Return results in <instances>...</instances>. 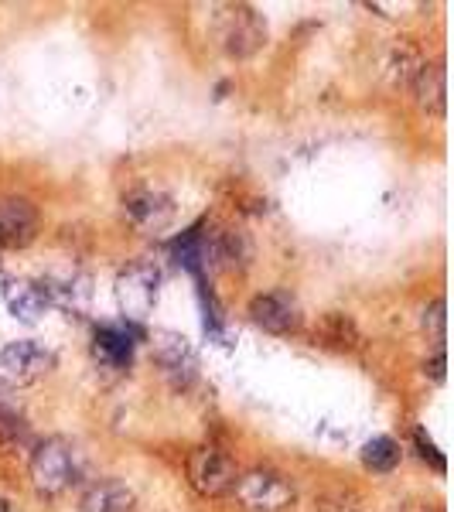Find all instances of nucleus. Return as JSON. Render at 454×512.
Instances as JSON below:
<instances>
[{
	"label": "nucleus",
	"instance_id": "nucleus-1",
	"mask_svg": "<svg viewBox=\"0 0 454 512\" xmlns=\"http://www.w3.org/2000/svg\"><path fill=\"white\" fill-rule=\"evenodd\" d=\"M79 475H82L79 451L65 437H48L31 454V485L41 495H48V499L69 492L79 482Z\"/></svg>",
	"mask_w": 454,
	"mask_h": 512
},
{
	"label": "nucleus",
	"instance_id": "nucleus-2",
	"mask_svg": "<svg viewBox=\"0 0 454 512\" xmlns=\"http://www.w3.org/2000/svg\"><path fill=\"white\" fill-rule=\"evenodd\" d=\"M55 369V352L41 342H11L0 349V386L7 390H24V386L41 383Z\"/></svg>",
	"mask_w": 454,
	"mask_h": 512
},
{
	"label": "nucleus",
	"instance_id": "nucleus-3",
	"mask_svg": "<svg viewBox=\"0 0 454 512\" xmlns=\"http://www.w3.org/2000/svg\"><path fill=\"white\" fill-rule=\"evenodd\" d=\"M161 270L151 260H134L117 277V304L127 321H144L158 304Z\"/></svg>",
	"mask_w": 454,
	"mask_h": 512
},
{
	"label": "nucleus",
	"instance_id": "nucleus-4",
	"mask_svg": "<svg viewBox=\"0 0 454 512\" xmlns=\"http://www.w3.org/2000/svg\"><path fill=\"white\" fill-rule=\"evenodd\" d=\"M188 485L205 499H222L236 489V461L219 448H195L185 461Z\"/></svg>",
	"mask_w": 454,
	"mask_h": 512
},
{
	"label": "nucleus",
	"instance_id": "nucleus-5",
	"mask_svg": "<svg viewBox=\"0 0 454 512\" xmlns=\"http://www.w3.org/2000/svg\"><path fill=\"white\" fill-rule=\"evenodd\" d=\"M233 495L246 512H284L294 502L291 482L270 468H253V472L239 475Z\"/></svg>",
	"mask_w": 454,
	"mask_h": 512
},
{
	"label": "nucleus",
	"instance_id": "nucleus-6",
	"mask_svg": "<svg viewBox=\"0 0 454 512\" xmlns=\"http://www.w3.org/2000/svg\"><path fill=\"white\" fill-rule=\"evenodd\" d=\"M219 41L222 48H226L229 55H236V59H246V55H253L257 48L267 41V24L253 7H222L219 14Z\"/></svg>",
	"mask_w": 454,
	"mask_h": 512
},
{
	"label": "nucleus",
	"instance_id": "nucleus-7",
	"mask_svg": "<svg viewBox=\"0 0 454 512\" xmlns=\"http://www.w3.org/2000/svg\"><path fill=\"white\" fill-rule=\"evenodd\" d=\"M151 349H154V362L161 366L164 379H168L175 390H188L192 379L198 376V362H195V352H192V345H188V338L175 332H158Z\"/></svg>",
	"mask_w": 454,
	"mask_h": 512
},
{
	"label": "nucleus",
	"instance_id": "nucleus-8",
	"mask_svg": "<svg viewBox=\"0 0 454 512\" xmlns=\"http://www.w3.org/2000/svg\"><path fill=\"white\" fill-rule=\"evenodd\" d=\"M123 212L144 233H158L175 219V202L171 195H164L161 188H134V192L123 195Z\"/></svg>",
	"mask_w": 454,
	"mask_h": 512
},
{
	"label": "nucleus",
	"instance_id": "nucleus-9",
	"mask_svg": "<svg viewBox=\"0 0 454 512\" xmlns=\"http://www.w3.org/2000/svg\"><path fill=\"white\" fill-rule=\"evenodd\" d=\"M250 318H253V325L263 328V332H270V335H287L301 325V311H297L294 297H287L280 291L253 297Z\"/></svg>",
	"mask_w": 454,
	"mask_h": 512
},
{
	"label": "nucleus",
	"instance_id": "nucleus-10",
	"mask_svg": "<svg viewBox=\"0 0 454 512\" xmlns=\"http://www.w3.org/2000/svg\"><path fill=\"white\" fill-rule=\"evenodd\" d=\"M38 233V212L24 198H0V246H28Z\"/></svg>",
	"mask_w": 454,
	"mask_h": 512
},
{
	"label": "nucleus",
	"instance_id": "nucleus-11",
	"mask_svg": "<svg viewBox=\"0 0 454 512\" xmlns=\"http://www.w3.org/2000/svg\"><path fill=\"white\" fill-rule=\"evenodd\" d=\"M79 512H137V495L120 478H103V482L89 485L82 495Z\"/></svg>",
	"mask_w": 454,
	"mask_h": 512
},
{
	"label": "nucleus",
	"instance_id": "nucleus-12",
	"mask_svg": "<svg viewBox=\"0 0 454 512\" xmlns=\"http://www.w3.org/2000/svg\"><path fill=\"white\" fill-rule=\"evenodd\" d=\"M93 355L99 366L106 369H127L134 362V335H130V328H117V325L96 328Z\"/></svg>",
	"mask_w": 454,
	"mask_h": 512
},
{
	"label": "nucleus",
	"instance_id": "nucleus-13",
	"mask_svg": "<svg viewBox=\"0 0 454 512\" xmlns=\"http://www.w3.org/2000/svg\"><path fill=\"white\" fill-rule=\"evenodd\" d=\"M410 89H414V99H417V106L420 110H427V113H437L441 117L444 113V65L441 62H424L417 69V76L414 82H410Z\"/></svg>",
	"mask_w": 454,
	"mask_h": 512
},
{
	"label": "nucleus",
	"instance_id": "nucleus-14",
	"mask_svg": "<svg viewBox=\"0 0 454 512\" xmlns=\"http://www.w3.org/2000/svg\"><path fill=\"white\" fill-rule=\"evenodd\" d=\"M7 308L14 311V318H21V321H38L41 315L48 311V297L45 291H41L38 284H7Z\"/></svg>",
	"mask_w": 454,
	"mask_h": 512
},
{
	"label": "nucleus",
	"instance_id": "nucleus-15",
	"mask_svg": "<svg viewBox=\"0 0 454 512\" xmlns=\"http://www.w3.org/2000/svg\"><path fill=\"white\" fill-rule=\"evenodd\" d=\"M362 465L369 468V472H393L396 465H400V444L393 441V437L379 434L373 441H366V448H362Z\"/></svg>",
	"mask_w": 454,
	"mask_h": 512
},
{
	"label": "nucleus",
	"instance_id": "nucleus-16",
	"mask_svg": "<svg viewBox=\"0 0 454 512\" xmlns=\"http://www.w3.org/2000/svg\"><path fill=\"white\" fill-rule=\"evenodd\" d=\"M420 55H417V48L414 45H393V52H390V59H386V76H390L396 86H410L417 76V69H420Z\"/></svg>",
	"mask_w": 454,
	"mask_h": 512
},
{
	"label": "nucleus",
	"instance_id": "nucleus-17",
	"mask_svg": "<svg viewBox=\"0 0 454 512\" xmlns=\"http://www.w3.org/2000/svg\"><path fill=\"white\" fill-rule=\"evenodd\" d=\"M321 338L332 345H342V349H356L359 345V332L352 325V318L338 315V311H332V315L321 321Z\"/></svg>",
	"mask_w": 454,
	"mask_h": 512
},
{
	"label": "nucleus",
	"instance_id": "nucleus-18",
	"mask_svg": "<svg viewBox=\"0 0 454 512\" xmlns=\"http://www.w3.org/2000/svg\"><path fill=\"white\" fill-rule=\"evenodd\" d=\"M24 437H28V424H24V417H21L14 407H7V403H0V441H7V444H21Z\"/></svg>",
	"mask_w": 454,
	"mask_h": 512
},
{
	"label": "nucleus",
	"instance_id": "nucleus-19",
	"mask_svg": "<svg viewBox=\"0 0 454 512\" xmlns=\"http://www.w3.org/2000/svg\"><path fill=\"white\" fill-rule=\"evenodd\" d=\"M318 506H321V512H362L356 495H352V492H342V489H335V492L321 495Z\"/></svg>",
	"mask_w": 454,
	"mask_h": 512
},
{
	"label": "nucleus",
	"instance_id": "nucleus-20",
	"mask_svg": "<svg viewBox=\"0 0 454 512\" xmlns=\"http://www.w3.org/2000/svg\"><path fill=\"white\" fill-rule=\"evenodd\" d=\"M414 444H417L420 458L431 461V465L437 468V472H444V468H448V465H444V454L434 448V441H431V437H427L424 431H414Z\"/></svg>",
	"mask_w": 454,
	"mask_h": 512
},
{
	"label": "nucleus",
	"instance_id": "nucleus-21",
	"mask_svg": "<svg viewBox=\"0 0 454 512\" xmlns=\"http://www.w3.org/2000/svg\"><path fill=\"white\" fill-rule=\"evenodd\" d=\"M427 321H431L437 342H444V301H434V308L424 311V325H427Z\"/></svg>",
	"mask_w": 454,
	"mask_h": 512
},
{
	"label": "nucleus",
	"instance_id": "nucleus-22",
	"mask_svg": "<svg viewBox=\"0 0 454 512\" xmlns=\"http://www.w3.org/2000/svg\"><path fill=\"white\" fill-rule=\"evenodd\" d=\"M390 512H441V509L427 499H403V502H396Z\"/></svg>",
	"mask_w": 454,
	"mask_h": 512
},
{
	"label": "nucleus",
	"instance_id": "nucleus-23",
	"mask_svg": "<svg viewBox=\"0 0 454 512\" xmlns=\"http://www.w3.org/2000/svg\"><path fill=\"white\" fill-rule=\"evenodd\" d=\"M431 373H434V379H437V383H441V379H444V352H437V359H434Z\"/></svg>",
	"mask_w": 454,
	"mask_h": 512
}]
</instances>
